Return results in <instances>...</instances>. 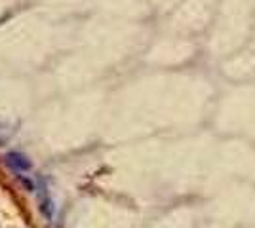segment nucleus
I'll use <instances>...</instances> for the list:
<instances>
[{
	"instance_id": "f257e3e1",
	"label": "nucleus",
	"mask_w": 255,
	"mask_h": 228,
	"mask_svg": "<svg viewBox=\"0 0 255 228\" xmlns=\"http://www.w3.org/2000/svg\"><path fill=\"white\" fill-rule=\"evenodd\" d=\"M4 162H6V165H10L13 171H19V173L29 171L32 165L31 160H29V156H25L23 152H8V154L4 156Z\"/></svg>"
}]
</instances>
